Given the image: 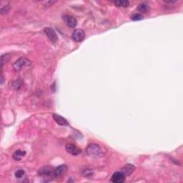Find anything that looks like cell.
<instances>
[{
    "mask_svg": "<svg viewBox=\"0 0 183 183\" xmlns=\"http://www.w3.org/2000/svg\"><path fill=\"white\" fill-rule=\"evenodd\" d=\"M87 153L91 158H100L102 156V152L100 147L96 144H91L87 148Z\"/></svg>",
    "mask_w": 183,
    "mask_h": 183,
    "instance_id": "1",
    "label": "cell"
},
{
    "mask_svg": "<svg viewBox=\"0 0 183 183\" xmlns=\"http://www.w3.org/2000/svg\"><path fill=\"white\" fill-rule=\"evenodd\" d=\"M31 64V62L25 57H21L17 60L13 64L14 69L16 72H19L21 69V67H29Z\"/></svg>",
    "mask_w": 183,
    "mask_h": 183,
    "instance_id": "2",
    "label": "cell"
},
{
    "mask_svg": "<svg viewBox=\"0 0 183 183\" xmlns=\"http://www.w3.org/2000/svg\"><path fill=\"white\" fill-rule=\"evenodd\" d=\"M72 37V39L75 42H82V41L84 40V37H85V33H84V32L82 29H75V31L73 32Z\"/></svg>",
    "mask_w": 183,
    "mask_h": 183,
    "instance_id": "3",
    "label": "cell"
},
{
    "mask_svg": "<svg viewBox=\"0 0 183 183\" xmlns=\"http://www.w3.org/2000/svg\"><path fill=\"white\" fill-rule=\"evenodd\" d=\"M54 168L53 167L49 166H45L39 169L38 174L41 176H44V177H49V176H52L53 177V173H54Z\"/></svg>",
    "mask_w": 183,
    "mask_h": 183,
    "instance_id": "4",
    "label": "cell"
},
{
    "mask_svg": "<svg viewBox=\"0 0 183 183\" xmlns=\"http://www.w3.org/2000/svg\"><path fill=\"white\" fill-rule=\"evenodd\" d=\"M44 32H45V33L47 34L48 38L49 39L50 41H51L52 42L55 43L57 42L58 37H57V35H56L55 31H54L52 28L46 27L44 29Z\"/></svg>",
    "mask_w": 183,
    "mask_h": 183,
    "instance_id": "5",
    "label": "cell"
},
{
    "mask_svg": "<svg viewBox=\"0 0 183 183\" xmlns=\"http://www.w3.org/2000/svg\"><path fill=\"white\" fill-rule=\"evenodd\" d=\"M63 20L64 21L65 24H66L69 27L75 28L77 25V19L74 17L71 16V15H64V16H63Z\"/></svg>",
    "mask_w": 183,
    "mask_h": 183,
    "instance_id": "6",
    "label": "cell"
},
{
    "mask_svg": "<svg viewBox=\"0 0 183 183\" xmlns=\"http://www.w3.org/2000/svg\"><path fill=\"white\" fill-rule=\"evenodd\" d=\"M67 167L66 165H62L59 166L58 167H56V169H54V173H53V177L54 178H58L60 177L61 176L64 175L65 173H67Z\"/></svg>",
    "mask_w": 183,
    "mask_h": 183,
    "instance_id": "7",
    "label": "cell"
},
{
    "mask_svg": "<svg viewBox=\"0 0 183 183\" xmlns=\"http://www.w3.org/2000/svg\"><path fill=\"white\" fill-rule=\"evenodd\" d=\"M65 150L68 153L72 154V155H78L81 153V150L80 148H78L75 145H72V144H67L65 146Z\"/></svg>",
    "mask_w": 183,
    "mask_h": 183,
    "instance_id": "8",
    "label": "cell"
},
{
    "mask_svg": "<svg viewBox=\"0 0 183 183\" xmlns=\"http://www.w3.org/2000/svg\"><path fill=\"white\" fill-rule=\"evenodd\" d=\"M125 180V176L122 172H117L111 177V181L114 183H123Z\"/></svg>",
    "mask_w": 183,
    "mask_h": 183,
    "instance_id": "9",
    "label": "cell"
},
{
    "mask_svg": "<svg viewBox=\"0 0 183 183\" xmlns=\"http://www.w3.org/2000/svg\"><path fill=\"white\" fill-rule=\"evenodd\" d=\"M134 169H135V167H134L133 165L127 164L124 166L123 169H122L121 172L124 174V175H125V176H128V175H130L132 173H133Z\"/></svg>",
    "mask_w": 183,
    "mask_h": 183,
    "instance_id": "10",
    "label": "cell"
},
{
    "mask_svg": "<svg viewBox=\"0 0 183 183\" xmlns=\"http://www.w3.org/2000/svg\"><path fill=\"white\" fill-rule=\"evenodd\" d=\"M53 118L56 123L58 125H62V126H68L69 123L67 121V119L64 118V117L60 116V115H56V114H54L53 115Z\"/></svg>",
    "mask_w": 183,
    "mask_h": 183,
    "instance_id": "11",
    "label": "cell"
},
{
    "mask_svg": "<svg viewBox=\"0 0 183 183\" xmlns=\"http://www.w3.org/2000/svg\"><path fill=\"white\" fill-rule=\"evenodd\" d=\"M26 154L25 151H21V150H17L16 152L13 154V159L16 161H19L23 157H25Z\"/></svg>",
    "mask_w": 183,
    "mask_h": 183,
    "instance_id": "12",
    "label": "cell"
},
{
    "mask_svg": "<svg viewBox=\"0 0 183 183\" xmlns=\"http://www.w3.org/2000/svg\"><path fill=\"white\" fill-rule=\"evenodd\" d=\"M115 5L119 7H127L130 5V2L127 0H119V1L113 2Z\"/></svg>",
    "mask_w": 183,
    "mask_h": 183,
    "instance_id": "13",
    "label": "cell"
},
{
    "mask_svg": "<svg viewBox=\"0 0 183 183\" xmlns=\"http://www.w3.org/2000/svg\"><path fill=\"white\" fill-rule=\"evenodd\" d=\"M149 9V6H148L147 4L146 3H142L139 5L138 10L140 12H147V11Z\"/></svg>",
    "mask_w": 183,
    "mask_h": 183,
    "instance_id": "14",
    "label": "cell"
},
{
    "mask_svg": "<svg viewBox=\"0 0 183 183\" xmlns=\"http://www.w3.org/2000/svg\"><path fill=\"white\" fill-rule=\"evenodd\" d=\"M10 54H4V55L2 56V62H2V65H1L2 69V67H3V65H4V63H6L9 60V59H10Z\"/></svg>",
    "mask_w": 183,
    "mask_h": 183,
    "instance_id": "15",
    "label": "cell"
},
{
    "mask_svg": "<svg viewBox=\"0 0 183 183\" xmlns=\"http://www.w3.org/2000/svg\"><path fill=\"white\" fill-rule=\"evenodd\" d=\"M143 16L140 14H134L131 17V19L134 21H139L143 19Z\"/></svg>",
    "mask_w": 183,
    "mask_h": 183,
    "instance_id": "16",
    "label": "cell"
},
{
    "mask_svg": "<svg viewBox=\"0 0 183 183\" xmlns=\"http://www.w3.org/2000/svg\"><path fill=\"white\" fill-rule=\"evenodd\" d=\"M25 175V171L23 169H18L15 173V177L17 178H21Z\"/></svg>",
    "mask_w": 183,
    "mask_h": 183,
    "instance_id": "17",
    "label": "cell"
},
{
    "mask_svg": "<svg viewBox=\"0 0 183 183\" xmlns=\"http://www.w3.org/2000/svg\"><path fill=\"white\" fill-rule=\"evenodd\" d=\"M10 6L9 5H6L4 6L3 8H2V10H1V13L2 14H5L6 13H8L9 11H10Z\"/></svg>",
    "mask_w": 183,
    "mask_h": 183,
    "instance_id": "18",
    "label": "cell"
},
{
    "mask_svg": "<svg viewBox=\"0 0 183 183\" xmlns=\"http://www.w3.org/2000/svg\"><path fill=\"white\" fill-rule=\"evenodd\" d=\"M93 173L91 172V170H88V169H86L85 172H84V175L85 176V177H89V176H91L92 175Z\"/></svg>",
    "mask_w": 183,
    "mask_h": 183,
    "instance_id": "19",
    "label": "cell"
}]
</instances>
